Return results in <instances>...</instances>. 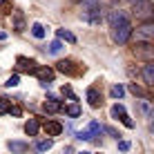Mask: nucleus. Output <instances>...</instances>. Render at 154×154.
<instances>
[{"mask_svg":"<svg viewBox=\"0 0 154 154\" xmlns=\"http://www.w3.org/2000/svg\"><path fill=\"white\" fill-rule=\"evenodd\" d=\"M132 14H134L136 20L141 23H147V20H154V2L152 0H139L132 7Z\"/></svg>","mask_w":154,"mask_h":154,"instance_id":"nucleus-1","label":"nucleus"},{"mask_svg":"<svg viewBox=\"0 0 154 154\" xmlns=\"http://www.w3.org/2000/svg\"><path fill=\"white\" fill-rule=\"evenodd\" d=\"M132 54L139 58V60H143V63H154V42H150V40L136 42L134 49H132Z\"/></svg>","mask_w":154,"mask_h":154,"instance_id":"nucleus-2","label":"nucleus"},{"mask_svg":"<svg viewBox=\"0 0 154 154\" xmlns=\"http://www.w3.org/2000/svg\"><path fill=\"white\" fill-rule=\"evenodd\" d=\"M132 23L127 20V23H121V25H116V27H112V40L114 42H119V45H125L127 40H130V36H132Z\"/></svg>","mask_w":154,"mask_h":154,"instance_id":"nucleus-3","label":"nucleus"},{"mask_svg":"<svg viewBox=\"0 0 154 154\" xmlns=\"http://www.w3.org/2000/svg\"><path fill=\"white\" fill-rule=\"evenodd\" d=\"M16 69H18V72H27V74H36L38 65H36V60H31V58L18 56V58H16Z\"/></svg>","mask_w":154,"mask_h":154,"instance_id":"nucleus-4","label":"nucleus"},{"mask_svg":"<svg viewBox=\"0 0 154 154\" xmlns=\"http://www.w3.org/2000/svg\"><path fill=\"white\" fill-rule=\"evenodd\" d=\"M56 72L67 74V76H76L81 69H78L76 63H72V60H58V63H56Z\"/></svg>","mask_w":154,"mask_h":154,"instance_id":"nucleus-5","label":"nucleus"},{"mask_svg":"<svg viewBox=\"0 0 154 154\" xmlns=\"http://www.w3.org/2000/svg\"><path fill=\"white\" fill-rule=\"evenodd\" d=\"M130 20V16H127L123 9H114V11H109L107 16V23H109V27H116V25H121V23H127Z\"/></svg>","mask_w":154,"mask_h":154,"instance_id":"nucleus-6","label":"nucleus"},{"mask_svg":"<svg viewBox=\"0 0 154 154\" xmlns=\"http://www.w3.org/2000/svg\"><path fill=\"white\" fill-rule=\"evenodd\" d=\"M54 69L51 67H38L36 69V78L40 81V85H51V81H54Z\"/></svg>","mask_w":154,"mask_h":154,"instance_id":"nucleus-7","label":"nucleus"},{"mask_svg":"<svg viewBox=\"0 0 154 154\" xmlns=\"http://www.w3.org/2000/svg\"><path fill=\"white\" fill-rule=\"evenodd\" d=\"M136 36L143 38H154V20H147V23H141L139 29H136Z\"/></svg>","mask_w":154,"mask_h":154,"instance_id":"nucleus-8","label":"nucleus"},{"mask_svg":"<svg viewBox=\"0 0 154 154\" xmlns=\"http://www.w3.org/2000/svg\"><path fill=\"white\" fill-rule=\"evenodd\" d=\"M42 109H45L47 114H56V112L63 109V105H60V100H56V98H47L45 105H42Z\"/></svg>","mask_w":154,"mask_h":154,"instance_id":"nucleus-9","label":"nucleus"},{"mask_svg":"<svg viewBox=\"0 0 154 154\" xmlns=\"http://www.w3.org/2000/svg\"><path fill=\"white\" fill-rule=\"evenodd\" d=\"M83 18L87 20V23H100V7H92V9H87V11L83 14Z\"/></svg>","mask_w":154,"mask_h":154,"instance_id":"nucleus-10","label":"nucleus"},{"mask_svg":"<svg viewBox=\"0 0 154 154\" xmlns=\"http://www.w3.org/2000/svg\"><path fill=\"white\" fill-rule=\"evenodd\" d=\"M45 132H47V136H58L63 132V125L58 123V121H47L45 123Z\"/></svg>","mask_w":154,"mask_h":154,"instance_id":"nucleus-11","label":"nucleus"},{"mask_svg":"<svg viewBox=\"0 0 154 154\" xmlns=\"http://www.w3.org/2000/svg\"><path fill=\"white\" fill-rule=\"evenodd\" d=\"M141 74H143V81L150 85V87H154V63H147Z\"/></svg>","mask_w":154,"mask_h":154,"instance_id":"nucleus-12","label":"nucleus"},{"mask_svg":"<svg viewBox=\"0 0 154 154\" xmlns=\"http://www.w3.org/2000/svg\"><path fill=\"white\" fill-rule=\"evenodd\" d=\"M87 100H89V105H92V107H100V103H103V100H100V94H98L96 87H89V89H87Z\"/></svg>","mask_w":154,"mask_h":154,"instance_id":"nucleus-13","label":"nucleus"},{"mask_svg":"<svg viewBox=\"0 0 154 154\" xmlns=\"http://www.w3.org/2000/svg\"><path fill=\"white\" fill-rule=\"evenodd\" d=\"M7 145H9V150H11L14 154H25L29 150V145H27V143H23V141H9Z\"/></svg>","mask_w":154,"mask_h":154,"instance_id":"nucleus-14","label":"nucleus"},{"mask_svg":"<svg viewBox=\"0 0 154 154\" xmlns=\"http://www.w3.org/2000/svg\"><path fill=\"white\" fill-rule=\"evenodd\" d=\"M38 130H40L38 119H29L27 123H25V132H27L29 136H36V134H38Z\"/></svg>","mask_w":154,"mask_h":154,"instance_id":"nucleus-15","label":"nucleus"},{"mask_svg":"<svg viewBox=\"0 0 154 154\" xmlns=\"http://www.w3.org/2000/svg\"><path fill=\"white\" fill-rule=\"evenodd\" d=\"M130 92L134 94V96H143V98L152 100V94H147L145 89H143V87H139V85H136V83H132V85H130Z\"/></svg>","mask_w":154,"mask_h":154,"instance_id":"nucleus-16","label":"nucleus"},{"mask_svg":"<svg viewBox=\"0 0 154 154\" xmlns=\"http://www.w3.org/2000/svg\"><path fill=\"white\" fill-rule=\"evenodd\" d=\"M56 36L60 40H67V42H76V36L72 34V31H67V29H56Z\"/></svg>","mask_w":154,"mask_h":154,"instance_id":"nucleus-17","label":"nucleus"},{"mask_svg":"<svg viewBox=\"0 0 154 154\" xmlns=\"http://www.w3.org/2000/svg\"><path fill=\"white\" fill-rule=\"evenodd\" d=\"M65 114H67V116H72V119H78V116H81V107H78V103L67 105V107H65Z\"/></svg>","mask_w":154,"mask_h":154,"instance_id":"nucleus-18","label":"nucleus"},{"mask_svg":"<svg viewBox=\"0 0 154 154\" xmlns=\"http://www.w3.org/2000/svg\"><path fill=\"white\" fill-rule=\"evenodd\" d=\"M14 25H16V31H25V18H23V14H20V11H16Z\"/></svg>","mask_w":154,"mask_h":154,"instance_id":"nucleus-19","label":"nucleus"},{"mask_svg":"<svg viewBox=\"0 0 154 154\" xmlns=\"http://www.w3.org/2000/svg\"><path fill=\"white\" fill-rule=\"evenodd\" d=\"M112 116H114V119H123V116H127V112H125V107L121 103H116L112 107Z\"/></svg>","mask_w":154,"mask_h":154,"instance_id":"nucleus-20","label":"nucleus"},{"mask_svg":"<svg viewBox=\"0 0 154 154\" xmlns=\"http://www.w3.org/2000/svg\"><path fill=\"white\" fill-rule=\"evenodd\" d=\"M31 34H34L36 38H42V36H45V27H42L40 23H34L31 25Z\"/></svg>","mask_w":154,"mask_h":154,"instance_id":"nucleus-21","label":"nucleus"},{"mask_svg":"<svg viewBox=\"0 0 154 154\" xmlns=\"http://www.w3.org/2000/svg\"><path fill=\"white\" fill-rule=\"evenodd\" d=\"M51 145H54V141H51V139H47V141H38L36 150H38V152H47V150H49Z\"/></svg>","mask_w":154,"mask_h":154,"instance_id":"nucleus-22","label":"nucleus"},{"mask_svg":"<svg viewBox=\"0 0 154 154\" xmlns=\"http://www.w3.org/2000/svg\"><path fill=\"white\" fill-rule=\"evenodd\" d=\"M63 51V45H60V40H54L49 45V54H60Z\"/></svg>","mask_w":154,"mask_h":154,"instance_id":"nucleus-23","label":"nucleus"},{"mask_svg":"<svg viewBox=\"0 0 154 154\" xmlns=\"http://www.w3.org/2000/svg\"><path fill=\"white\" fill-rule=\"evenodd\" d=\"M123 94H125V89L121 87V85H114V87H112V96L114 98H123Z\"/></svg>","mask_w":154,"mask_h":154,"instance_id":"nucleus-24","label":"nucleus"},{"mask_svg":"<svg viewBox=\"0 0 154 154\" xmlns=\"http://www.w3.org/2000/svg\"><path fill=\"white\" fill-rule=\"evenodd\" d=\"M18 83H20V76H18V74H14V76L7 78V83H5V85H7V87H16Z\"/></svg>","mask_w":154,"mask_h":154,"instance_id":"nucleus-25","label":"nucleus"},{"mask_svg":"<svg viewBox=\"0 0 154 154\" xmlns=\"http://www.w3.org/2000/svg\"><path fill=\"white\" fill-rule=\"evenodd\" d=\"M78 139H81V141H92L94 139V134H92V132H89V130H85V132H78Z\"/></svg>","mask_w":154,"mask_h":154,"instance_id":"nucleus-26","label":"nucleus"},{"mask_svg":"<svg viewBox=\"0 0 154 154\" xmlns=\"http://www.w3.org/2000/svg\"><path fill=\"white\" fill-rule=\"evenodd\" d=\"M83 5L87 9H92V7H100V0H83Z\"/></svg>","mask_w":154,"mask_h":154,"instance_id":"nucleus-27","label":"nucleus"},{"mask_svg":"<svg viewBox=\"0 0 154 154\" xmlns=\"http://www.w3.org/2000/svg\"><path fill=\"white\" fill-rule=\"evenodd\" d=\"M63 94H65V96H67V98H72V100H76V94H74V92H72V89H69V87H63Z\"/></svg>","mask_w":154,"mask_h":154,"instance_id":"nucleus-28","label":"nucleus"},{"mask_svg":"<svg viewBox=\"0 0 154 154\" xmlns=\"http://www.w3.org/2000/svg\"><path fill=\"white\" fill-rule=\"evenodd\" d=\"M100 130H103V127H100L98 123H89V132H92V134H98Z\"/></svg>","mask_w":154,"mask_h":154,"instance_id":"nucleus-29","label":"nucleus"},{"mask_svg":"<svg viewBox=\"0 0 154 154\" xmlns=\"http://www.w3.org/2000/svg\"><path fill=\"white\" fill-rule=\"evenodd\" d=\"M121 121H123V125H125V127H130V130H132V127H134V121H132L130 116H123V119H121Z\"/></svg>","mask_w":154,"mask_h":154,"instance_id":"nucleus-30","label":"nucleus"},{"mask_svg":"<svg viewBox=\"0 0 154 154\" xmlns=\"http://www.w3.org/2000/svg\"><path fill=\"white\" fill-rule=\"evenodd\" d=\"M119 150L127 152V150H130V141H119Z\"/></svg>","mask_w":154,"mask_h":154,"instance_id":"nucleus-31","label":"nucleus"},{"mask_svg":"<svg viewBox=\"0 0 154 154\" xmlns=\"http://www.w3.org/2000/svg\"><path fill=\"white\" fill-rule=\"evenodd\" d=\"M9 114L11 116H20V107L18 105H11V107H9Z\"/></svg>","mask_w":154,"mask_h":154,"instance_id":"nucleus-32","label":"nucleus"},{"mask_svg":"<svg viewBox=\"0 0 154 154\" xmlns=\"http://www.w3.org/2000/svg\"><path fill=\"white\" fill-rule=\"evenodd\" d=\"M105 132H107L109 136H114V139H119V136H121V134H119L116 130H112V127H105Z\"/></svg>","mask_w":154,"mask_h":154,"instance_id":"nucleus-33","label":"nucleus"},{"mask_svg":"<svg viewBox=\"0 0 154 154\" xmlns=\"http://www.w3.org/2000/svg\"><path fill=\"white\" fill-rule=\"evenodd\" d=\"M63 154H74V150H72V147H65V150H63Z\"/></svg>","mask_w":154,"mask_h":154,"instance_id":"nucleus-34","label":"nucleus"},{"mask_svg":"<svg viewBox=\"0 0 154 154\" xmlns=\"http://www.w3.org/2000/svg\"><path fill=\"white\" fill-rule=\"evenodd\" d=\"M150 127H152V130H154V112H152V123H150Z\"/></svg>","mask_w":154,"mask_h":154,"instance_id":"nucleus-35","label":"nucleus"},{"mask_svg":"<svg viewBox=\"0 0 154 154\" xmlns=\"http://www.w3.org/2000/svg\"><path fill=\"white\" fill-rule=\"evenodd\" d=\"M127 2H132V5H134V2H139V0H127Z\"/></svg>","mask_w":154,"mask_h":154,"instance_id":"nucleus-36","label":"nucleus"},{"mask_svg":"<svg viewBox=\"0 0 154 154\" xmlns=\"http://www.w3.org/2000/svg\"><path fill=\"white\" fill-rule=\"evenodd\" d=\"M0 40H5V34H0Z\"/></svg>","mask_w":154,"mask_h":154,"instance_id":"nucleus-37","label":"nucleus"},{"mask_svg":"<svg viewBox=\"0 0 154 154\" xmlns=\"http://www.w3.org/2000/svg\"><path fill=\"white\" fill-rule=\"evenodd\" d=\"M5 2H7V0H0V5H5Z\"/></svg>","mask_w":154,"mask_h":154,"instance_id":"nucleus-38","label":"nucleus"},{"mask_svg":"<svg viewBox=\"0 0 154 154\" xmlns=\"http://www.w3.org/2000/svg\"><path fill=\"white\" fill-rule=\"evenodd\" d=\"M2 100H5V98H2V96H0V105H2Z\"/></svg>","mask_w":154,"mask_h":154,"instance_id":"nucleus-39","label":"nucleus"},{"mask_svg":"<svg viewBox=\"0 0 154 154\" xmlns=\"http://www.w3.org/2000/svg\"><path fill=\"white\" fill-rule=\"evenodd\" d=\"M78 154H89V152H78Z\"/></svg>","mask_w":154,"mask_h":154,"instance_id":"nucleus-40","label":"nucleus"}]
</instances>
